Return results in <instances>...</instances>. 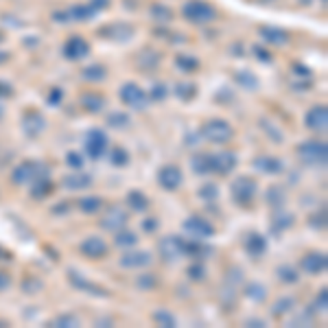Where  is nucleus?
I'll list each match as a JSON object with an SVG mask.
<instances>
[{
	"label": "nucleus",
	"instance_id": "f257e3e1",
	"mask_svg": "<svg viewBox=\"0 0 328 328\" xmlns=\"http://www.w3.org/2000/svg\"><path fill=\"white\" fill-rule=\"evenodd\" d=\"M298 157L306 167L324 169L328 160V147H326V142H319V140H304L298 147Z\"/></svg>",
	"mask_w": 328,
	"mask_h": 328
},
{
	"label": "nucleus",
	"instance_id": "f03ea898",
	"mask_svg": "<svg viewBox=\"0 0 328 328\" xmlns=\"http://www.w3.org/2000/svg\"><path fill=\"white\" fill-rule=\"evenodd\" d=\"M201 138L208 142H214V144H226L234 138V129L232 125L221 121V118H210V121H206L201 125Z\"/></svg>",
	"mask_w": 328,
	"mask_h": 328
},
{
	"label": "nucleus",
	"instance_id": "7ed1b4c3",
	"mask_svg": "<svg viewBox=\"0 0 328 328\" xmlns=\"http://www.w3.org/2000/svg\"><path fill=\"white\" fill-rule=\"evenodd\" d=\"M254 195H256V180H254V177L239 175V177H234V180H232V186H230V197L234 199L236 206H241V208L252 206Z\"/></svg>",
	"mask_w": 328,
	"mask_h": 328
},
{
	"label": "nucleus",
	"instance_id": "20e7f679",
	"mask_svg": "<svg viewBox=\"0 0 328 328\" xmlns=\"http://www.w3.org/2000/svg\"><path fill=\"white\" fill-rule=\"evenodd\" d=\"M37 177H48V169H46L44 164L35 162V160H24L11 171V182L18 184V186L35 182Z\"/></svg>",
	"mask_w": 328,
	"mask_h": 328
},
{
	"label": "nucleus",
	"instance_id": "39448f33",
	"mask_svg": "<svg viewBox=\"0 0 328 328\" xmlns=\"http://www.w3.org/2000/svg\"><path fill=\"white\" fill-rule=\"evenodd\" d=\"M107 134H105L103 129H90L88 136H85V153H88L92 160H98V157L105 155V151H107Z\"/></svg>",
	"mask_w": 328,
	"mask_h": 328
},
{
	"label": "nucleus",
	"instance_id": "423d86ee",
	"mask_svg": "<svg viewBox=\"0 0 328 328\" xmlns=\"http://www.w3.org/2000/svg\"><path fill=\"white\" fill-rule=\"evenodd\" d=\"M184 232L190 234V239L206 241L214 234V226L203 219V216H188V219L184 221Z\"/></svg>",
	"mask_w": 328,
	"mask_h": 328
},
{
	"label": "nucleus",
	"instance_id": "0eeeda50",
	"mask_svg": "<svg viewBox=\"0 0 328 328\" xmlns=\"http://www.w3.org/2000/svg\"><path fill=\"white\" fill-rule=\"evenodd\" d=\"M326 267H328V258L324 252H308L302 256V260H300V271H304L308 276L324 274Z\"/></svg>",
	"mask_w": 328,
	"mask_h": 328
},
{
	"label": "nucleus",
	"instance_id": "6e6552de",
	"mask_svg": "<svg viewBox=\"0 0 328 328\" xmlns=\"http://www.w3.org/2000/svg\"><path fill=\"white\" fill-rule=\"evenodd\" d=\"M127 212L121 208V206H112L107 212L101 216V221H98V226L103 230H107V232H118V230H123L127 226Z\"/></svg>",
	"mask_w": 328,
	"mask_h": 328
},
{
	"label": "nucleus",
	"instance_id": "1a4fd4ad",
	"mask_svg": "<svg viewBox=\"0 0 328 328\" xmlns=\"http://www.w3.org/2000/svg\"><path fill=\"white\" fill-rule=\"evenodd\" d=\"M68 282L75 287V291H83V293L96 295V298H107V291H105L103 287H98L94 282H90L88 278H83V276L79 271H75V269H68Z\"/></svg>",
	"mask_w": 328,
	"mask_h": 328
},
{
	"label": "nucleus",
	"instance_id": "9d476101",
	"mask_svg": "<svg viewBox=\"0 0 328 328\" xmlns=\"http://www.w3.org/2000/svg\"><path fill=\"white\" fill-rule=\"evenodd\" d=\"M184 241L180 236H164V239L157 243V249H160V256L164 260H177L184 256Z\"/></svg>",
	"mask_w": 328,
	"mask_h": 328
},
{
	"label": "nucleus",
	"instance_id": "9b49d317",
	"mask_svg": "<svg viewBox=\"0 0 328 328\" xmlns=\"http://www.w3.org/2000/svg\"><path fill=\"white\" fill-rule=\"evenodd\" d=\"M210 162H212V173L228 175L232 173L239 164V157L232 151H219V153H210Z\"/></svg>",
	"mask_w": 328,
	"mask_h": 328
},
{
	"label": "nucleus",
	"instance_id": "f8f14e48",
	"mask_svg": "<svg viewBox=\"0 0 328 328\" xmlns=\"http://www.w3.org/2000/svg\"><path fill=\"white\" fill-rule=\"evenodd\" d=\"M121 101L125 105H129V107H134V110H142L144 105H147L149 96L144 94L136 83H125L121 88Z\"/></svg>",
	"mask_w": 328,
	"mask_h": 328
},
{
	"label": "nucleus",
	"instance_id": "ddd939ff",
	"mask_svg": "<svg viewBox=\"0 0 328 328\" xmlns=\"http://www.w3.org/2000/svg\"><path fill=\"white\" fill-rule=\"evenodd\" d=\"M304 125L311 131H326L328 127V110H326V105H313L311 110L306 112V116H304Z\"/></svg>",
	"mask_w": 328,
	"mask_h": 328
},
{
	"label": "nucleus",
	"instance_id": "4468645a",
	"mask_svg": "<svg viewBox=\"0 0 328 328\" xmlns=\"http://www.w3.org/2000/svg\"><path fill=\"white\" fill-rule=\"evenodd\" d=\"M79 252H81L85 258H92V260H98L107 254V243H105L101 236H88V239L81 241L79 245Z\"/></svg>",
	"mask_w": 328,
	"mask_h": 328
},
{
	"label": "nucleus",
	"instance_id": "2eb2a0df",
	"mask_svg": "<svg viewBox=\"0 0 328 328\" xmlns=\"http://www.w3.org/2000/svg\"><path fill=\"white\" fill-rule=\"evenodd\" d=\"M157 182H160V186L164 190H177L182 186V182H184V175H182V171L177 167L167 164V167H162L160 171H157Z\"/></svg>",
	"mask_w": 328,
	"mask_h": 328
},
{
	"label": "nucleus",
	"instance_id": "dca6fc26",
	"mask_svg": "<svg viewBox=\"0 0 328 328\" xmlns=\"http://www.w3.org/2000/svg\"><path fill=\"white\" fill-rule=\"evenodd\" d=\"M20 125H22V131L26 136L35 138L46 129V118L39 114V112H26L22 116V121H20Z\"/></svg>",
	"mask_w": 328,
	"mask_h": 328
},
{
	"label": "nucleus",
	"instance_id": "f3484780",
	"mask_svg": "<svg viewBox=\"0 0 328 328\" xmlns=\"http://www.w3.org/2000/svg\"><path fill=\"white\" fill-rule=\"evenodd\" d=\"M252 164H254V169H258L265 175H280L285 171V162L274 155H256Z\"/></svg>",
	"mask_w": 328,
	"mask_h": 328
},
{
	"label": "nucleus",
	"instance_id": "a211bd4d",
	"mask_svg": "<svg viewBox=\"0 0 328 328\" xmlns=\"http://www.w3.org/2000/svg\"><path fill=\"white\" fill-rule=\"evenodd\" d=\"M151 254L149 252H136V249H127L123 256H121V267L125 269H144L147 265H151Z\"/></svg>",
	"mask_w": 328,
	"mask_h": 328
},
{
	"label": "nucleus",
	"instance_id": "6ab92c4d",
	"mask_svg": "<svg viewBox=\"0 0 328 328\" xmlns=\"http://www.w3.org/2000/svg\"><path fill=\"white\" fill-rule=\"evenodd\" d=\"M184 16L193 20V22H206V20L214 18V9L208 7L206 3H188L184 7Z\"/></svg>",
	"mask_w": 328,
	"mask_h": 328
},
{
	"label": "nucleus",
	"instance_id": "aec40b11",
	"mask_svg": "<svg viewBox=\"0 0 328 328\" xmlns=\"http://www.w3.org/2000/svg\"><path fill=\"white\" fill-rule=\"evenodd\" d=\"M245 252L252 256V258H260V256L267 252V239L260 232H249L245 236Z\"/></svg>",
	"mask_w": 328,
	"mask_h": 328
},
{
	"label": "nucleus",
	"instance_id": "412c9836",
	"mask_svg": "<svg viewBox=\"0 0 328 328\" xmlns=\"http://www.w3.org/2000/svg\"><path fill=\"white\" fill-rule=\"evenodd\" d=\"M62 184L68 190H81V188H88L92 186V175L83 173V171H72L62 180Z\"/></svg>",
	"mask_w": 328,
	"mask_h": 328
},
{
	"label": "nucleus",
	"instance_id": "4be33fe9",
	"mask_svg": "<svg viewBox=\"0 0 328 328\" xmlns=\"http://www.w3.org/2000/svg\"><path fill=\"white\" fill-rule=\"evenodd\" d=\"M265 201H267V206H271L274 210L285 208V203H287V193H285V188H282L280 184H274V186H269L267 193H265Z\"/></svg>",
	"mask_w": 328,
	"mask_h": 328
},
{
	"label": "nucleus",
	"instance_id": "5701e85b",
	"mask_svg": "<svg viewBox=\"0 0 328 328\" xmlns=\"http://www.w3.org/2000/svg\"><path fill=\"white\" fill-rule=\"evenodd\" d=\"M88 44L83 42L81 37H72L68 44H66V48H64V52H66V57L68 59H81V57H85L88 55Z\"/></svg>",
	"mask_w": 328,
	"mask_h": 328
},
{
	"label": "nucleus",
	"instance_id": "b1692460",
	"mask_svg": "<svg viewBox=\"0 0 328 328\" xmlns=\"http://www.w3.org/2000/svg\"><path fill=\"white\" fill-rule=\"evenodd\" d=\"M190 167H193V173L197 175H208L212 173V162H210V153H195L190 157Z\"/></svg>",
	"mask_w": 328,
	"mask_h": 328
},
{
	"label": "nucleus",
	"instance_id": "393cba45",
	"mask_svg": "<svg viewBox=\"0 0 328 328\" xmlns=\"http://www.w3.org/2000/svg\"><path fill=\"white\" fill-rule=\"evenodd\" d=\"M31 197L33 199H44V197H48L52 193V182L48 177H37L35 182H31Z\"/></svg>",
	"mask_w": 328,
	"mask_h": 328
},
{
	"label": "nucleus",
	"instance_id": "a878e982",
	"mask_svg": "<svg viewBox=\"0 0 328 328\" xmlns=\"http://www.w3.org/2000/svg\"><path fill=\"white\" fill-rule=\"evenodd\" d=\"M125 201H127V206L131 210H136V212H144V210L149 208V199H147V195H144L142 190H129Z\"/></svg>",
	"mask_w": 328,
	"mask_h": 328
},
{
	"label": "nucleus",
	"instance_id": "bb28decb",
	"mask_svg": "<svg viewBox=\"0 0 328 328\" xmlns=\"http://www.w3.org/2000/svg\"><path fill=\"white\" fill-rule=\"evenodd\" d=\"M293 306H295V300L291 295H282V298H278L271 304V315L274 317H282V315H287L289 311H293Z\"/></svg>",
	"mask_w": 328,
	"mask_h": 328
},
{
	"label": "nucleus",
	"instance_id": "cd10ccee",
	"mask_svg": "<svg viewBox=\"0 0 328 328\" xmlns=\"http://www.w3.org/2000/svg\"><path fill=\"white\" fill-rule=\"evenodd\" d=\"M77 208L85 214H94L103 208V199L101 197H81V199L77 201Z\"/></svg>",
	"mask_w": 328,
	"mask_h": 328
},
{
	"label": "nucleus",
	"instance_id": "c85d7f7f",
	"mask_svg": "<svg viewBox=\"0 0 328 328\" xmlns=\"http://www.w3.org/2000/svg\"><path fill=\"white\" fill-rule=\"evenodd\" d=\"M81 107L85 112H92V114H96V112L103 110V98L98 94H83L81 96Z\"/></svg>",
	"mask_w": 328,
	"mask_h": 328
},
{
	"label": "nucleus",
	"instance_id": "c756f323",
	"mask_svg": "<svg viewBox=\"0 0 328 328\" xmlns=\"http://www.w3.org/2000/svg\"><path fill=\"white\" fill-rule=\"evenodd\" d=\"M136 287L140 289V291H153V289L157 287V276L153 271H144L138 276L136 280Z\"/></svg>",
	"mask_w": 328,
	"mask_h": 328
},
{
	"label": "nucleus",
	"instance_id": "7c9ffc66",
	"mask_svg": "<svg viewBox=\"0 0 328 328\" xmlns=\"http://www.w3.org/2000/svg\"><path fill=\"white\" fill-rule=\"evenodd\" d=\"M293 226V214H285V212H278L274 214V221H271V230L276 234H280L282 230H289Z\"/></svg>",
	"mask_w": 328,
	"mask_h": 328
},
{
	"label": "nucleus",
	"instance_id": "2f4dec72",
	"mask_svg": "<svg viewBox=\"0 0 328 328\" xmlns=\"http://www.w3.org/2000/svg\"><path fill=\"white\" fill-rule=\"evenodd\" d=\"M175 94L182 98V101H193L195 94H197V85L190 83V81H182L175 85Z\"/></svg>",
	"mask_w": 328,
	"mask_h": 328
},
{
	"label": "nucleus",
	"instance_id": "473e14b6",
	"mask_svg": "<svg viewBox=\"0 0 328 328\" xmlns=\"http://www.w3.org/2000/svg\"><path fill=\"white\" fill-rule=\"evenodd\" d=\"M116 234V239H114V243L118 247H134L136 243H138V236L134 234V232H129V230H118V232H114Z\"/></svg>",
	"mask_w": 328,
	"mask_h": 328
},
{
	"label": "nucleus",
	"instance_id": "72a5a7b5",
	"mask_svg": "<svg viewBox=\"0 0 328 328\" xmlns=\"http://www.w3.org/2000/svg\"><path fill=\"white\" fill-rule=\"evenodd\" d=\"M20 289H22V293L26 295H33V293H39L44 289V282L35 278V276H26V278L22 280V285H20Z\"/></svg>",
	"mask_w": 328,
	"mask_h": 328
},
{
	"label": "nucleus",
	"instance_id": "f704fd0d",
	"mask_svg": "<svg viewBox=\"0 0 328 328\" xmlns=\"http://www.w3.org/2000/svg\"><path fill=\"white\" fill-rule=\"evenodd\" d=\"M245 295L254 302H262L267 298V289L260 282H249V285H245Z\"/></svg>",
	"mask_w": 328,
	"mask_h": 328
},
{
	"label": "nucleus",
	"instance_id": "c9c22d12",
	"mask_svg": "<svg viewBox=\"0 0 328 328\" xmlns=\"http://www.w3.org/2000/svg\"><path fill=\"white\" fill-rule=\"evenodd\" d=\"M276 274H278V278L285 282V285H295V282L300 280V274L289 265H280L278 269H276Z\"/></svg>",
	"mask_w": 328,
	"mask_h": 328
},
{
	"label": "nucleus",
	"instance_id": "e433bc0d",
	"mask_svg": "<svg viewBox=\"0 0 328 328\" xmlns=\"http://www.w3.org/2000/svg\"><path fill=\"white\" fill-rule=\"evenodd\" d=\"M110 164H112V167H116V169L127 167V164H129V153L125 149H121V147L112 149L110 151Z\"/></svg>",
	"mask_w": 328,
	"mask_h": 328
},
{
	"label": "nucleus",
	"instance_id": "4c0bfd02",
	"mask_svg": "<svg viewBox=\"0 0 328 328\" xmlns=\"http://www.w3.org/2000/svg\"><path fill=\"white\" fill-rule=\"evenodd\" d=\"M153 321L157 326H164V328H173L177 321H175V315L173 313H169V311H164V308H160V311H155L153 313Z\"/></svg>",
	"mask_w": 328,
	"mask_h": 328
},
{
	"label": "nucleus",
	"instance_id": "58836bf2",
	"mask_svg": "<svg viewBox=\"0 0 328 328\" xmlns=\"http://www.w3.org/2000/svg\"><path fill=\"white\" fill-rule=\"evenodd\" d=\"M50 326L75 328V326H79V317H77V315H72V313H62V315H57V317L50 321Z\"/></svg>",
	"mask_w": 328,
	"mask_h": 328
},
{
	"label": "nucleus",
	"instance_id": "ea45409f",
	"mask_svg": "<svg viewBox=\"0 0 328 328\" xmlns=\"http://www.w3.org/2000/svg\"><path fill=\"white\" fill-rule=\"evenodd\" d=\"M197 195H199L203 201H214L216 197H219V188H216V184L206 182V184H201V188L197 190Z\"/></svg>",
	"mask_w": 328,
	"mask_h": 328
},
{
	"label": "nucleus",
	"instance_id": "a19ab883",
	"mask_svg": "<svg viewBox=\"0 0 328 328\" xmlns=\"http://www.w3.org/2000/svg\"><path fill=\"white\" fill-rule=\"evenodd\" d=\"M83 79H88V81H103L105 79V68L98 64H92L88 68L83 70Z\"/></svg>",
	"mask_w": 328,
	"mask_h": 328
},
{
	"label": "nucleus",
	"instance_id": "79ce46f5",
	"mask_svg": "<svg viewBox=\"0 0 328 328\" xmlns=\"http://www.w3.org/2000/svg\"><path fill=\"white\" fill-rule=\"evenodd\" d=\"M260 127L262 129H265V131H269V138H271V140L276 142V144H280L282 140H285V136H282V131L278 129V127H276V125L271 123V121H265V118H260Z\"/></svg>",
	"mask_w": 328,
	"mask_h": 328
},
{
	"label": "nucleus",
	"instance_id": "37998d69",
	"mask_svg": "<svg viewBox=\"0 0 328 328\" xmlns=\"http://www.w3.org/2000/svg\"><path fill=\"white\" fill-rule=\"evenodd\" d=\"M260 35L265 37L269 44H282V42H287V33H282L278 29H262Z\"/></svg>",
	"mask_w": 328,
	"mask_h": 328
},
{
	"label": "nucleus",
	"instance_id": "c03bdc74",
	"mask_svg": "<svg viewBox=\"0 0 328 328\" xmlns=\"http://www.w3.org/2000/svg\"><path fill=\"white\" fill-rule=\"evenodd\" d=\"M105 123H107L110 127H127V125H129V116L123 114V112H112V114L105 118Z\"/></svg>",
	"mask_w": 328,
	"mask_h": 328
},
{
	"label": "nucleus",
	"instance_id": "a18cd8bd",
	"mask_svg": "<svg viewBox=\"0 0 328 328\" xmlns=\"http://www.w3.org/2000/svg\"><path fill=\"white\" fill-rule=\"evenodd\" d=\"M186 274H188V278L195 280V282H201L203 278H206V269H203L201 262H193V265L186 269Z\"/></svg>",
	"mask_w": 328,
	"mask_h": 328
},
{
	"label": "nucleus",
	"instance_id": "49530a36",
	"mask_svg": "<svg viewBox=\"0 0 328 328\" xmlns=\"http://www.w3.org/2000/svg\"><path fill=\"white\" fill-rule=\"evenodd\" d=\"M66 164H68L72 171H81L83 169V155L79 153V151H70V153L66 155Z\"/></svg>",
	"mask_w": 328,
	"mask_h": 328
},
{
	"label": "nucleus",
	"instance_id": "de8ad7c7",
	"mask_svg": "<svg viewBox=\"0 0 328 328\" xmlns=\"http://www.w3.org/2000/svg\"><path fill=\"white\" fill-rule=\"evenodd\" d=\"M177 68H182V70H186V72H193L199 68V62H197L195 57H177Z\"/></svg>",
	"mask_w": 328,
	"mask_h": 328
},
{
	"label": "nucleus",
	"instance_id": "09e8293b",
	"mask_svg": "<svg viewBox=\"0 0 328 328\" xmlns=\"http://www.w3.org/2000/svg\"><path fill=\"white\" fill-rule=\"evenodd\" d=\"M328 308V293H326V289H321V291L315 295V304H313V311H319V313H324Z\"/></svg>",
	"mask_w": 328,
	"mask_h": 328
},
{
	"label": "nucleus",
	"instance_id": "8fccbe9b",
	"mask_svg": "<svg viewBox=\"0 0 328 328\" xmlns=\"http://www.w3.org/2000/svg\"><path fill=\"white\" fill-rule=\"evenodd\" d=\"M167 85L164 83H155L153 88H151V92H149V98L151 101H164V98H167Z\"/></svg>",
	"mask_w": 328,
	"mask_h": 328
},
{
	"label": "nucleus",
	"instance_id": "3c124183",
	"mask_svg": "<svg viewBox=\"0 0 328 328\" xmlns=\"http://www.w3.org/2000/svg\"><path fill=\"white\" fill-rule=\"evenodd\" d=\"M236 79H241V85H245V88H252V90H256L258 88V83H256V77L254 75H247V72H239L236 75Z\"/></svg>",
	"mask_w": 328,
	"mask_h": 328
},
{
	"label": "nucleus",
	"instance_id": "603ef678",
	"mask_svg": "<svg viewBox=\"0 0 328 328\" xmlns=\"http://www.w3.org/2000/svg\"><path fill=\"white\" fill-rule=\"evenodd\" d=\"M311 226H313V228H321V230L326 228V208H321V212L313 216V219H311Z\"/></svg>",
	"mask_w": 328,
	"mask_h": 328
},
{
	"label": "nucleus",
	"instance_id": "864d4df0",
	"mask_svg": "<svg viewBox=\"0 0 328 328\" xmlns=\"http://www.w3.org/2000/svg\"><path fill=\"white\" fill-rule=\"evenodd\" d=\"M11 282H13L11 274L5 271V269H0V291H7V289L11 287Z\"/></svg>",
	"mask_w": 328,
	"mask_h": 328
},
{
	"label": "nucleus",
	"instance_id": "5fc2aeb1",
	"mask_svg": "<svg viewBox=\"0 0 328 328\" xmlns=\"http://www.w3.org/2000/svg\"><path fill=\"white\" fill-rule=\"evenodd\" d=\"M311 321H313V313L306 311V313H298V317H295L291 324L295 326V324H311Z\"/></svg>",
	"mask_w": 328,
	"mask_h": 328
},
{
	"label": "nucleus",
	"instance_id": "6e6d98bb",
	"mask_svg": "<svg viewBox=\"0 0 328 328\" xmlns=\"http://www.w3.org/2000/svg\"><path fill=\"white\" fill-rule=\"evenodd\" d=\"M142 230H144V232H155V230H157V219H153V216L144 219L142 221Z\"/></svg>",
	"mask_w": 328,
	"mask_h": 328
},
{
	"label": "nucleus",
	"instance_id": "4d7b16f0",
	"mask_svg": "<svg viewBox=\"0 0 328 328\" xmlns=\"http://www.w3.org/2000/svg\"><path fill=\"white\" fill-rule=\"evenodd\" d=\"M13 94V88L9 83H5V81H0V98H9Z\"/></svg>",
	"mask_w": 328,
	"mask_h": 328
},
{
	"label": "nucleus",
	"instance_id": "13d9d810",
	"mask_svg": "<svg viewBox=\"0 0 328 328\" xmlns=\"http://www.w3.org/2000/svg\"><path fill=\"white\" fill-rule=\"evenodd\" d=\"M62 103V90H52L48 96V105H59Z\"/></svg>",
	"mask_w": 328,
	"mask_h": 328
},
{
	"label": "nucleus",
	"instance_id": "bf43d9fd",
	"mask_svg": "<svg viewBox=\"0 0 328 328\" xmlns=\"http://www.w3.org/2000/svg\"><path fill=\"white\" fill-rule=\"evenodd\" d=\"M245 324H247V326H265V321H262V319H256V317H249Z\"/></svg>",
	"mask_w": 328,
	"mask_h": 328
},
{
	"label": "nucleus",
	"instance_id": "052dcab7",
	"mask_svg": "<svg viewBox=\"0 0 328 328\" xmlns=\"http://www.w3.org/2000/svg\"><path fill=\"white\" fill-rule=\"evenodd\" d=\"M0 260H11V252H9V249L0 247Z\"/></svg>",
	"mask_w": 328,
	"mask_h": 328
},
{
	"label": "nucleus",
	"instance_id": "680f3d73",
	"mask_svg": "<svg viewBox=\"0 0 328 328\" xmlns=\"http://www.w3.org/2000/svg\"><path fill=\"white\" fill-rule=\"evenodd\" d=\"M0 42H3V33H0Z\"/></svg>",
	"mask_w": 328,
	"mask_h": 328
}]
</instances>
